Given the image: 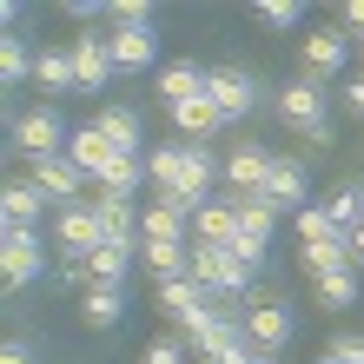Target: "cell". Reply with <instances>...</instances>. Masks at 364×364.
Instances as JSON below:
<instances>
[{
  "mask_svg": "<svg viewBox=\"0 0 364 364\" xmlns=\"http://www.w3.org/2000/svg\"><path fill=\"white\" fill-rule=\"evenodd\" d=\"M67 47H73L80 93H106V80L119 73V67H113V40H106V33H80V40H67Z\"/></svg>",
  "mask_w": 364,
  "mask_h": 364,
  "instance_id": "12",
  "label": "cell"
},
{
  "mask_svg": "<svg viewBox=\"0 0 364 364\" xmlns=\"http://www.w3.org/2000/svg\"><path fill=\"white\" fill-rule=\"evenodd\" d=\"M53 199L40 192L33 179H7V192H0V212H7V232H40V212H47Z\"/></svg>",
  "mask_w": 364,
  "mask_h": 364,
  "instance_id": "16",
  "label": "cell"
},
{
  "mask_svg": "<svg viewBox=\"0 0 364 364\" xmlns=\"http://www.w3.org/2000/svg\"><path fill=\"white\" fill-rule=\"evenodd\" d=\"M345 113H351V119H364V73H358V80H345Z\"/></svg>",
  "mask_w": 364,
  "mask_h": 364,
  "instance_id": "37",
  "label": "cell"
},
{
  "mask_svg": "<svg viewBox=\"0 0 364 364\" xmlns=\"http://www.w3.org/2000/svg\"><path fill=\"white\" fill-rule=\"evenodd\" d=\"M259 27H272V33H291V27H305V7L298 0H259Z\"/></svg>",
  "mask_w": 364,
  "mask_h": 364,
  "instance_id": "30",
  "label": "cell"
},
{
  "mask_svg": "<svg viewBox=\"0 0 364 364\" xmlns=\"http://www.w3.org/2000/svg\"><path fill=\"white\" fill-rule=\"evenodd\" d=\"M80 318H87V331H113L126 318V298L113 285H93V291H80Z\"/></svg>",
  "mask_w": 364,
  "mask_h": 364,
  "instance_id": "21",
  "label": "cell"
},
{
  "mask_svg": "<svg viewBox=\"0 0 364 364\" xmlns=\"http://www.w3.org/2000/svg\"><path fill=\"white\" fill-rule=\"evenodd\" d=\"M0 272H7V291L40 285V272H47V245H40V232H7V239H0Z\"/></svg>",
  "mask_w": 364,
  "mask_h": 364,
  "instance_id": "8",
  "label": "cell"
},
{
  "mask_svg": "<svg viewBox=\"0 0 364 364\" xmlns=\"http://www.w3.org/2000/svg\"><path fill=\"white\" fill-rule=\"evenodd\" d=\"M325 212H331V225L351 239V232L364 225V186H358V179H345V186H338L331 199H325Z\"/></svg>",
  "mask_w": 364,
  "mask_h": 364,
  "instance_id": "26",
  "label": "cell"
},
{
  "mask_svg": "<svg viewBox=\"0 0 364 364\" xmlns=\"http://www.w3.org/2000/svg\"><path fill=\"white\" fill-rule=\"evenodd\" d=\"M53 239H60V259H93L106 245V225H100V205L80 199V205H60L53 219Z\"/></svg>",
  "mask_w": 364,
  "mask_h": 364,
  "instance_id": "5",
  "label": "cell"
},
{
  "mask_svg": "<svg viewBox=\"0 0 364 364\" xmlns=\"http://www.w3.org/2000/svg\"><path fill=\"white\" fill-rule=\"evenodd\" d=\"M133 265H139V239H133V245H100L93 259H87V272H93V285H113V291H119V278L133 272Z\"/></svg>",
  "mask_w": 364,
  "mask_h": 364,
  "instance_id": "22",
  "label": "cell"
},
{
  "mask_svg": "<svg viewBox=\"0 0 364 364\" xmlns=\"http://www.w3.org/2000/svg\"><path fill=\"white\" fill-rule=\"evenodd\" d=\"M33 47H27V33H7L0 40V80H7V87H20V80H33Z\"/></svg>",
  "mask_w": 364,
  "mask_h": 364,
  "instance_id": "27",
  "label": "cell"
},
{
  "mask_svg": "<svg viewBox=\"0 0 364 364\" xmlns=\"http://www.w3.org/2000/svg\"><path fill=\"white\" fill-rule=\"evenodd\" d=\"M146 186H153V173H146V159H126V153H119V159H113V173H106V179H100L93 192H113V199H139Z\"/></svg>",
  "mask_w": 364,
  "mask_h": 364,
  "instance_id": "23",
  "label": "cell"
},
{
  "mask_svg": "<svg viewBox=\"0 0 364 364\" xmlns=\"http://www.w3.org/2000/svg\"><path fill=\"white\" fill-rule=\"evenodd\" d=\"M27 179H33V186L53 199V212H60V205H80V192L93 186V179H87V173H80V166L67 159V153H53V159H33V173H27Z\"/></svg>",
  "mask_w": 364,
  "mask_h": 364,
  "instance_id": "11",
  "label": "cell"
},
{
  "mask_svg": "<svg viewBox=\"0 0 364 364\" xmlns=\"http://www.w3.org/2000/svg\"><path fill=\"white\" fill-rule=\"evenodd\" d=\"M192 278H199L205 291L225 298V285H232V252H219V245H192Z\"/></svg>",
  "mask_w": 364,
  "mask_h": 364,
  "instance_id": "24",
  "label": "cell"
},
{
  "mask_svg": "<svg viewBox=\"0 0 364 364\" xmlns=\"http://www.w3.org/2000/svg\"><path fill=\"white\" fill-rule=\"evenodd\" d=\"M192 93H205V73H199V60H166V67L153 73V100L173 113V106H186Z\"/></svg>",
  "mask_w": 364,
  "mask_h": 364,
  "instance_id": "14",
  "label": "cell"
},
{
  "mask_svg": "<svg viewBox=\"0 0 364 364\" xmlns=\"http://www.w3.org/2000/svg\"><path fill=\"white\" fill-rule=\"evenodd\" d=\"M0 364H33V345L27 338H7V345H0Z\"/></svg>",
  "mask_w": 364,
  "mask_h": 364,
  "instance_id": "36",
  "label": "cell"
},
{
  "mask_svg": "<svg viewBox=\"0 0 364 364\" xmlns=\"http://www.w3.org/2000/svg\"><path fill=\"white\" fill-rule=\"evenodd\" d=\"M113 27H153V0H113Z\"/></svg>",
  "mask_w": 364,
  "mask_h": 364,
  "instance_id": "31",
  "label": "cell"
},
{
  "mask_svg": "<svg viewBox=\"0 0 364 364\" xmlns=\"http://www.w3.org/2000/svg\"><path fill=\"white\" fill-rule=\"evenodd\" d=\"M67 159H73L80 173H87V179L100 186L106 173H113V159H119V153H113V146H106V133H100V126L87 119V126H73V139H67Z\"/></svg>",
  "mask_w": 364,
  "mask_h": 364,
  "instance_id": "15",
  "label": "cell"
},
{
  "mask_svg": "<svg viewBox=\"0 0 364 364\" xmlns=\"http://www.w3.org/2000/svg\"><path fill=\"white\" fill-rule=\"evenodd\" d=\"M192 351H186V338H153V345L139 351V364H186Z\"/></svg>",
  "mask_w": 364,
  "mask_h": 364,
  "instance_id": "32",
  "label": "cell"
},
{
  "mask_svg": "<svg viewBox=\"0 0 364 364\" xmlns=\"http://www.w3.org/2000/svg\"><path fill=\"white\" fill-rule=\"evenodd\" d=\"M318 305H325V311H345V305H358V265L331 272V278H318Z\"/></svg>",
  "mask_w": 364,
  "mask_h": 364,
  "instance_id": "28",
  "label": "cell"
},
{
  "mask_svg": "<svg viewBox=\"0 0 364 364\" xmlns=\"http://www.w3.org/2000/svg\"><path fill=\"white\" fill-rule=\"evenodd\" d=\"M291 331H298V318H291L285 298H252V305H245V338H252L259 358H278L291 345Z\"/></svg>",
  "mask_w": 364,
  "mask_h": 364,
  "instance_id": "4",
  "label": "cell"
},
{
  "mask_svg": "<svg viewBox=\"0 0 364 364\" xmlns=\"http://www.w3.org/2000/svg\"><path fill=\"white\" fill-rule=\"evenodd\" d=\"M33 87H47V93H80L73 47H40V60H33Z\"/></svg>",
  "mask_w": 364,
  "mask_h": 364,
  "instance_id": "20",
  "label": "cell"
},
{
  "mask_svg": "<svg viewBox=\"0 0 364 364\" xmlns=\"http://www.w3.org/2000/svg\"><path fill=\"white\" fill-rule=\"evenodd\" d=\"M106 40H113V67L119 73H146L159 60V33L153 27H113Z\"/></svg>",
  "mask_w": 364,
  "mask_h": 364,
  "instance_id": "18",
  "label": "cell"
},
{
  "mask_svg": "<svg viewBox=\"0 0 364 364\" xmlns=\"http://www.w3.org/2000/svg\"><path fill=\"white\" fill-rule=\"evenodd\" d=\"M272 166H278L272 146H259V139L232 146V153H225V186H232V199H259L265 179H272Z\"/></svg>",
  "mask_w": 364,
  "mask_h": 364,
  "instance_id": "6",
  "label": "cell"
},
{
  "mask_svg": "<svg viewBox=\"0 0 364 364\" xmlns=\"http://www.w3.org/2000/svg\"><path fill=\"white\" fill-rule=\"evenodd\" d=\"M311 364H331V358H311Z\"/></svg>",
  "mask_w": 364,
  "mask_h": 364,
  "instance_id": "40",
  "label": "cell"
},
{
  "mask_svg": "<svg viewBox=\"0 0 364 364\" xmlns=\"http://www.w3.org/2000/svg\"><path fill=\"white\" fill-rule=\"evenodd\" d=\"M179 166H186V139H166V146L146 153V173H153V192H159V199L179 186Z\"/></svg>",
  "mask_w": 364,
  "mask_h": 364,
  "instance_id": "25",
  "label": "cell"
},
{
  "mask_svg": "<svg viewBox=\"0 0 364 364\" xmlns=\"http://www.w3.org/2000/svg\"><path fill=\"white\" fill-rule=\"evenodd\" d=\"M351 265H358V272H364V225H358V232H351Z\"/></svg>",
  "mask_w": 364,
  "mask_h": 364,
  "instance_id": "38",
  "label": "cell"
},
{
  "mask_svg": "<svg viewBox=\"0 0 364 364\" xmlns=\"http://www.w3.org/2000/svg\"><path fill=\"white\" fill-rule=\"evenodd\" d=\"M338 27H345L351 40H364V0H345V14H338Z\"/></svg>",
  "mask_w": 364,
  "mask_h": 364,
  "instance_id": "35",
  "label": "cell"
},
{
  "mask_svg": "<svg viewBox=\"0 0 364 364\" xmlns=\"http://www.w3.org/2000/svg\"><path fill=\"white\" fill-rule=\"evenodd\" d=\"M351 53H358V40L345 27H311L305 40H298V67H305V80H338L351 67Z\"/></svg>",
  "mask_w": 364,
  "mask_h": 364,
  "instance_id": "2",
  "label": "cell"
},
{
  "mask_svg": "<svg viewBox=\"0 0 364 364\" xmlns=\"http://www.w3.org/2000/svg\"><path fill=\"white\" fill-rule=\"evenodd\" d=\"M259 199H265L272 212H291V219H298V212L311 205V173H305V159H278Z\"/></svg>",
  "mask_w": 364,
  "mask_h": 364,
  "instance_id": "10",
  "label": "cell"
},
{
  "mask_svg": "<svg viewBox=\"0 0 364 364\" xmlns=\"http://www.w3.org/2000/svg\"><path fill=\"white\" fill-rule=\"evenodd\" d=\"M232 239H239V199H212V205H199V219H192V245H219V252H232Z\"/></svg>",
  "mask_w": 364,
  "mask_h": 364,
  "instance_id": "17",
  "label": "cell"
},
{
  "mask_svg": "<svg viewBox=\"0 0 364 364\" xmlns=\"http://www.w3.org/2000/svg\"><path fill=\"white\" fill-rule=\"evenodd\" d=\"M106 7H100V0H67V20H80V27H87L93 33V20H100Z\"/></svg>",
  "mask_w": 364,
  "mask_h": 364,
  "instance_id": "34",
  "label": "cell"
},
{
  "mask_svg": "<svg viewBox=\"0 0 364 364\" xmlns=\"http://www.w3.org/2000/svg\"><path fill=\"white\" fill-rule=\"evenodd\" d=\"M205 93H212V106H219L225 126H232V119H252V106H259V80H252L245 67H205Z\"/></svg>",
  "mask_w": 364,
  "mask_h": 364,
  "instance_id": "7",
  "label": "cell"
},
{
  "mask_svg": "<svg viewBox=\"0 0 364 364\" xmlns=\"http://www.w3.org/2000/svg\"><path fill=\"white\" fill-rule=\"evenodd\" d=\"M325 106H331L325 80H305V73H298L291 87H278V119H285L291 133H305L311 146H331V119H325Z\"/></svg>",
  "mask_w": 364,
  "mask_h": 364,
  "instance_id": "1",
  "label": "cell"
},
{
  "mask_svg": "<svg viewBox=\"0 0 364 364\" xmlns=\"http://www.w3.org/2000/svg\"><path fill=\"white\" fill-rule=\"evenodd\" d=\"M291 225H298V245H331V239H345V232L331 225V212H325V205H305Z\"/></svg>",
  "mask_w": 364,
  "mask_h": 364,
  "instance_id": "29",
  "label": "cell"
},
{
  "mask_svg": "<svg viewBox=\"0 0 364 364\" xmlns=\"http://www.w3.org/2000/svg\"><path fill=\"white\" fill-rule=\"evenodd\" d=\"M245 364H278V358H259V351H252V358H245Z\"/></svg>",
  "mask_w": 364,
  "mask_h": 364,
  "instance_id": "39",
  "label": "cell"
},
{
  "mask_svg": "<svg viewBox=\"0 0 364 364\" xmlns=\"http://www.w3.org/2000/svg\"><path fill=\"white\" fill-rule=\"evenodd\" d=\"M67 139H73V126L60 119V106H27V113L14 119V146L27 159H53V153H67Z\"/></svg>",
  "mask_w": 364,
  "mask_h": 364,
  "instance_id": "3",
  "label": "cell"
},
{
  "mask_svg": "<svg viewBox=\"0 0 364 364\" xmlns=\"http://www.w3.org/2000/svg\"><path fill=\"white\" fill-rule=\"evenodd\" d=\"M331 364H364V331H338L331 345H325Z\"/></svg>",
  "mask_w": 364,
  "mask_h": 364,
  "instance_id": "33",
  "label": "cell"
},
{
  "mask_svg": "<svg viewBox=\"0 0 364 364\" xmlns=\"http://www.w3.org/2000/svg\"><path fill=\"white\" fill-rule=\"evenodd\" d=\"M93 126L106 133V146H113V153H126V159H146V153H153V146H146V119L133 113V106H119V100L93 106Z\"/></svg>",
  "mask_w": 364,
  "mask_h": 364,
  "instance_id": "9",
  "label": "cell"
},
{
  "mask_svg": "<svg viewBox=\"0 0 364 364\" xmlns=\"http://www.w3.org/2000/svg\"><path fill=\"white\" fill-rule=\"evenodd\" d=\"M358 53H364V40H358Z\"/></svg>",
  "mask_w": 364,
  "mask_h": 364,
  "instance_id": "41",
  "label": "cell"
},
{
  "mask_svg": "<svg viewBox=\"0 0 364 364\" xmlns=\"http://www.w3.org/2000/svg\"><path fill=\"white\" fill-rule=\"evenodd\" d=\"M173 126H179V139H186V146H205V139L225 126V113L212 106V93H192L186 106H173Z\"/></svg>",
  "mask_w": 364,
  "mask_h": 364,
  "instance_id": "19",
  "label": "cell"
},
{
  "mask_svg": "<svg viewBox=\"0 0 364 364\" xmlns=\"http://www.w3.org/2000/svg\"><path fill=\"white\" fill-rule=\"evenodd\" d=\"M139 239L146 245H192V212H179L173 199H153L139 212Z\"/></svg>",
  "mask_w": 364,
  "mask_h": 364,
  "instance_id": "13",
  "label": "cell"
}]
</instances>
